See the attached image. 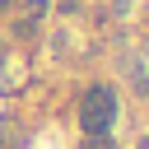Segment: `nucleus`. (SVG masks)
<instances>
[{
    "label": "nucleus",
    "mask_w": 149,
    "mask_h": 149,
    "mask_svg": "<svg viewBox=\"0 0 149 149\" xmlns=\"http://www.w3.org/2000/svg\"><path fill=\"white\" fill-rule=\"evenodd\" d=\"M116 116H121L116 88L112 84H88L84 98H79V130L84 135H112L116 130Z\"/></svg>",
    "instance_id": "1"
},
{
    "label": "nucleus",
    "mask_w": 149,
    "mask_h": 149,
    "mask_svg": "<svg viewBox=\"0 0 149 149\" xmlns=\"http://www.w3.org/2000/svg\"><path fill=\"white\" fill-rule=\"evenodd\" d=\"M23 144H28V140H23V126L5 116V121H0V149H23Z\"/></svg>",
    "instance_id": "2"
},
{
    "label": "nucleus",
    "mask_w": 149,
    "mask_h": 149,
    "mask_svg": "<svg viewBox=\"0 0 149 149\" xmlns=\"http://www.w3.org/2000/svg\"><path fill=\"white\" fill-rule=\"evenodd\" d=\"M79 149H116V135H79Z\"/></svg>",
    "instance_id": "3"
},
{
    "label": "nucleus",
    "mask_w": 149,
    "mask_h": 149,
    "mask_svg": "<svg viewBox=\"0 0 149 149\" xmlns=\"http://www.w3.org/2000/svg\"><path fill=\"white\" fill-rule=\"evenodd\" d=\"M79 5H84V0H61V9H65V14H70V9H79Z\"/></svg>",
    "instance_id": "4"
},
{
    "label": "nucleus",
    "mask_w": 149,
    "mask_h": 149,
    "mask_svg": "<svg viewBox=\"0 0 149 149\" xmlns=\"http://www.w3.org/2000/svg\"><path fill=\"white\" fill-rule=\"evenodd\" d=\"M135 149H149V130H144V135H140V140H135Z\"/></svg>",
    "instance_id": "5"
},
{
    "label": "nucleus",
    "mask_w": 149,
    "mask_h": 149,
    "mask_svg": "<svg viewBox=\"0 0 149 149\" xmlns=\"http://www.w3.org/2000/svg\"><path fill=\"white\" fill-rule=\"evenodd\" d=\"M9 9H14V0H0V14H9Z\"/></svg>",
    "instance_id": "6"
}]
</instances>
